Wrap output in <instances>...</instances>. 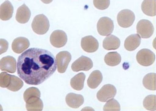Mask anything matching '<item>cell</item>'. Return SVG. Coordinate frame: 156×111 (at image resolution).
I'll use <instances>...</instances> for the list:
<instances>
[{"label": "cell", "instance_id": "6da1fadb", "mask_svg": "<svg viewBox=\"0 0 156 111\" xmlns=\"http://www.w3.org/2000/svg\"><path fill=\"white\" fill-rule=\"evenodd\" d=\"M17 67L18 76L26 84L39 85L55 72L56 59L49 51L34 47L19 57Z\"/></svg>", "mask_w": 156, "mask_h": 111}, {"label": "cell", "instance_id": "4fadbf2b", "mask_svg": "<svg viewBox=\"0 0 156 111\" xmlns=\"http://www.w3.org/2000/svg\"><path fill=\"white\" fill-rule=\"evenodd\" d=\"M29 40L24 37H19L15 39L12 43V48L13 52L20 54L29 47Z\"/></svg>", "mask_w": 156, "mask_h": 111}, {"label": "cell", "instance_id": "277c9868", "mask_svg": "<svg viewBox=\"0 0 156 111\" xmlns=\"http://www.w3.org/2000/svg\"><path fill=\"white\" fill-rule=\"evenodd\" d=\"M136 32L143 39H148L151 37L154 31L153 24L149 20L141 19L136 25Z\"/></svg>", "mask_w": 156, "mask_h": 111}, {"label": "cell", "instance_id": "e0dca14e", "mask_svg": "<svg viewBox=\"0 0 156 111\" xmlns=\"http://www.w3.org/2000/svg\"><path fill=\"white\" fill-rule=\"evenodd\" d=\"M141 38L136 34H132L127 37L125 40L124 47L129 51L135 50L141 43Z\"/></svg>", "mask_w": 156, "mask_h": 111}, {"label": "cell", "instance_id": "d6a6232c", "mask_svg": "<svg viewBox=\"0 0 156 111\" xmlns=\"http://www.w3.org/2000/svg\"><path fill=\"white\" fill-rule=\"evenodd\" d=\"M3 109H2V107L1 105H0V111H2Z\"/></svg>", "mask_w": 156, "mask_h": 111}, {"label": "cell", "instance_id": "7a4b0ae2", "mask_svg": "<svg viewBox=\"0 0 156 111\" xmlns=\"http://www.w3.org/2000/svg\"><path fill=\"white\" fill-rule=\"evenodd\" d=\"M33 30L37 34L44 35L48 32L50 28L49 19L44 14L35 17L32 24Z\"/></svg>", "mask_w": 156, "mask_h": 111}, {"label": "cell", "instance_id": "ffe728a7", "mask_svg": "<svg viewBox=\"0 0 156 111\" xmlns=\"http://www.w3.org/2000/svg\"><path fill=\"white\" fill-rule=\"evenodd\" d=\"M156 0H144L141 5V10L144 14L150 16L156 15Z\"/></svg>", "mask_w": 156, "mask_h": 111}, {"label": "cell", "instance_id": "8992f818", "mask_svg": "<svg viewBox=\"0 0 156 111\" xmlns=\"http://www.w3.org/2000/svg\"><path fill=\"white\" fill-rule=\"evenodd\" d=\"M136 59L140 65L148 67L152 65L155 62V55L151 50L142 49L136 54Z\"/></svg>", "mask_w": 156, "mask_h": 111}, {"label": "cell", "instance_id": "83f0119b", "mask_svg": "<svg viewBox=\"0 0 156 111\" xmlns=\"http://www.w3.org/2000/svg\"><path fill=\"white\" fill-rule=\"evenodd\" d=\"M104 111H120V106L119 102L114 99L109 100L103 108Z\"/></svg>", "mask_w": 156, "mask_h": 111}, {"label": "cell", "instance_id": "cb8c5ba5", "mask_svg": "<svg viewBox=\"0 0 156 111\" xmlns=\"http://www.w3.org/2000/svg\"><path fill=\"white\" fill-rule=\"evenodd\" d=\"M23 82L18 77L11 75V81L7 88L13 92H16L23 88Z\"/></svg>", "mask_w": 156, "mask_h": 111}, {"label": "cell", "instance_id": "8fae6325", "mask_svg": "<svg viewBox=\"0 0 156 111\" xmlns=\"http://www.w3.org/2000/svg\"><path fill=\"white\" fill-rule=\"evenodd\" d=\"M81 46L85 52L93 53L99 49V42L96 39L92 36H88L82 38Z\"/></svg>", "mask_w": 156, "mask_h": 111}, {"label": "cell", "instance_id": "ac0fdd59", "mask_svg": "<svg viewBox=\"0 0 156 111\" xmlns=\"http://www.w3.org/2000/svg\"><path fill=\"white\" fill-rule=\"evenodd\" d=\"M103 80L102 73L99 70L93 71L88 78L87 84L89 88L95 89L98 87Z\"/></svg>", "mask_w": 156, "mask_h": 111}, {"label": "cell", "instance_id": "5b68a950", "mask_svg": "<svg viewBox=\"0 0 156 111\" xmlns=\"http://www.w3.org/2000/svg\"><path fill=\"white\" fill-rule=\"evenodd\" d=\"M98 32L103 36L110 35L114 30V23L112 20L107 17L101 18L98 22Z\"/></svg>", "mask_w": 156, "mask_h": 111}, {"label": "cell", "instance_id": "f1b7e54d", "mask_svg": "<svg viewBox=\"0 0 156 111\" xmlns=\"http://www.w3.org/2000/svg\"><path fill=\"white\" fill-rule=\"evenodd\" d=\"M11 75L6 72L0 74V86L2 88H7L11 81Z\"/></svg>", "mask_w": 156, "mask_h": 111}, {"label": "cell", "instance_id": "d6986e66", "mask_svg": "<svg viewBox=\"0 0 156 111\" xmlns=\"http://www.w3.org/2000/svg\"><path fill=\"white\" fill-rule=\"evenodd\" d=\"M120 45V40L112 35L106 37L103 41V48L108 50H117Z\"/></svg>", "mask_w": 156, "mask_h": 111}, {"label": "cell", "instance_id": "d4e9b609", "mask_svg": "<svg viewBox=\"0 0 156 111\" xmlns=\"http://www.w3.org/2000/svg\"><path fill=\"white\" fill-rule=\"evenodd\" d=\"M143 106L149 111H156V96L155 95H149L145 98L143 102Z\"/></svg>", "mask_w": 156, "mask_h": 111}, {"label": "cell", "instance_id": "1f68e13d", "mask_svg": "<svg viewBox=\"0 0 156 111\" xmlns=\"http://www.w3.org/2000/svg\"><path fill=\"white\" fill-rule=\"evenodd\" d=\"M42 2L45 3V4H49L52 2L53 0H41Z\"/></svg>", "mask_w": 156, "mask_h": 111}, {"label": "cell", "instance_id": "f546056e", "mask_svg": "<svg viewBox=\"0 0 156 111\" xmlns=\"http://www.w3.org/2000/svg\"><path fill=\"white\" fill-rule=\"evenodd\" d=\"M93 5L99 10H106L110 6V0H93Z\"/></svg>", "mask_w": 156, "mask_h": 111}, {"label": "cell", "instance_id": "5bb4252c", "mask_svg": "<svg viewBox=\"0 0 156 111\" xmlns=\"http://www.w3.org/2000/svg\"><path fill=\"white\" fill-rule=\"evenodd\" d=\"M65 100L69 106L76 109L83 104L84 99L81 95L71 93L66 95Z\"/></svg>", "mask_w": 156, "mask_h": 111}, {"label": "cell", "instance_id": "52a82bcc", "mask_svg": "<svg viewBox=\"0 0 156 111\" xmlns=\"http://www.w3.org/2000/svg\"><path fill=\"white\" fill-rule=\"evenodd\" d=\"M117 94V89L113 85L107 84L103 85L98 92L97 98L99 101L106 102L115 97Z\"/></svg>", "mask_w": 156, "mask_h": 111}, {"label": "cell", "instance_id": "484cf974", "mask_svg": "<svg viewBox=\"0 0 156 111\" xmlns=\"http://www.w3.org/2000/svg\"><path fill=\"white\" fill-rule=\"evenodd\" d=\"M26 107L28 111H42L44 104L42 100L39 98L33 102L26 103Z\"/></svg>", "mask_w": 156, "mask_h": 111}, {"label": "cell", "instance_id": "30bf717a", "mask_svg": "<svg viewBox=\"0 0 156 111\" xmlns=\"http://www.w3.org/2000/svg\"><path fill=\"white\" fill-rule=\"evenodd\" d=\"M67 36L62 30H55L50 36V42L51 44L57 48L64 46L67 43Z\"/></svg>", "mask_w": 156, "mask_h": 111}, {"label": "cell", "instance_id": "9c48e42d", "mask_svg": "<svg viewBox=\"0 0 156 111\" xmlns=\"http://www.w3.org/2000/svg\"><path fill=\"white\" fill-rule=\"evenodd\" d=\"M93 66V62L90 58L82 56L73 63L72 69L74 72L89 71L92 68Z\"/></svg>", "mask_w": 156, "mask_h": 111}, {"label": "cell", "instance_id": "ba28073f", "mask_svg": "<svg viewBox=\"0 0 156 111\" xmlns=\"http://www.w3.org/2000/svg\"><path fill=\"white\" fill-rule=\"evenodd\" d=\"M57 66L58 71L60 73H64L72 59L71 53L67 51H63L57 54Z\"/></svg>", "mask_w": 156, "mask_h": 111}, {"label": "cell", "instance_id": "7c38bea8", "mask_svg": "<svg viewBox=\"0 0 156 111\" xmlns=\"http://www.w3.org/2000/svg\"><path fill=\"white\" fill-rule=\"evenodd\" d=\"M16 61L12 56L5 57L0 60V69L7 72L14 73L16 70Z\"/></svg>", "mask_w": 156, "mask_h": 111}, {"label": "cell", "instance_id": "3957f363", "mask_svg": "<svg viewBox=\"0 0 156 111\" xmlns=\"http://www.w3.org/2000/svg\"><path fill=\"white\" fill-rule=\"evenodd\" d=\"M135 19L133 12L128 9L120 11L117 15V22L120 27L127 28L132 26Z\"/></svg>", "mask_w": 156, "mask_h": 111}, {"label": "cell", "instance_id": "7402d4cb", "mask_svg": "<svg viewBox=\"0 0 156 111\" xmlns=\"http://www.w3.org/2000/svg\"><path fill=\"white\" fill-rule=\"evenodd\" d=\"M122 57L120 54L117 52L107 53L104 57V61L107 65L111 67L117 66L121 62Z\"/></svg>", "mask_w": 156, "mask_h": 111}, {"label": "cell", "instance_id": "4316f807", "mask_svg": "<svg viewBox=\"0 0 156 111\" xmlns=\"http://www.w3.org/2000/svg\"><path fill=\"white\" fill-rule=\"evenodd\" d=\"M40 91L36 88H30L27 89L23 94V98L25 102L32 97H38L40 98Z\"/></svg>", "mask_w": 156, "mask_h": 111}, {"label": "cell", "instance_id": "603a6c76", "mask_svg": "<svg viewBox=\"0 0 156 111\" xmlns=\"http://www.w3.org/2000/svg\"><path fill=\"white\" fill-rule=\"evenodd\" d=\"M156 74L154 73L146 75L143 78L142 81L143 86L150 90H156Z\"/></svg>", "mask_w": 156, "mask_h": 111}, {"label": "cell", "instance_id": "4dcf8cb0", "mask_svg": "<svg viewBox=\"0 0 156 111\" xmlns=\"http://www.w3.org/2000/svg\"><path fill=\"white\" fill-rule=\"evenodd\" d=\"M9 47V43L5 39H0V55L5 53Z\"/></svg>", "mask_w": 156, "mask_h": 111}, {"label": "cell", "instance_id": "2e32d148", "mask_svg": "<svg viewBox=\"0 0 156 111\" xmlns=\"http://www.w3.org/2000/svg\"><path fill=\"white\" fill-rule=\"evenodd\" d=\"M31 12L30 10L25 4L18 8L16 15V19L20 23L24 24L29 21Z\"/></svg>", "mask_w": 156, "mask_h": 111}, {"label": "cell", "instance_id": "9a60e30c", "mask_svg": "<svg viewBox=\"0 0 156 111\" xmlns=\"http://www.w3.org/2000/svg\"><path fill=\"white\" fill-rule=\"evenodd\" d=\"M13 7L9 1H6L0 6V19L8 21L12 17Z\"/></svg>", "mask_w": 156, "mask_h": 111}, {"label": "cell", "instance_id": "44dd1931", "mask_svg": "<svg viewBox=\"0 0 156 111\" xmlns=\"http://www.w3.org/2000/svg\"><path fill=\"white\" fill-rule=\"evenodd\" d=\"M85 78V75L83 73L78 74L71 79L70 82L71 86L76 90H81L83 88Z\"/></svg>", "mask_w": 156, "mask_h": 111}]
</instances>
